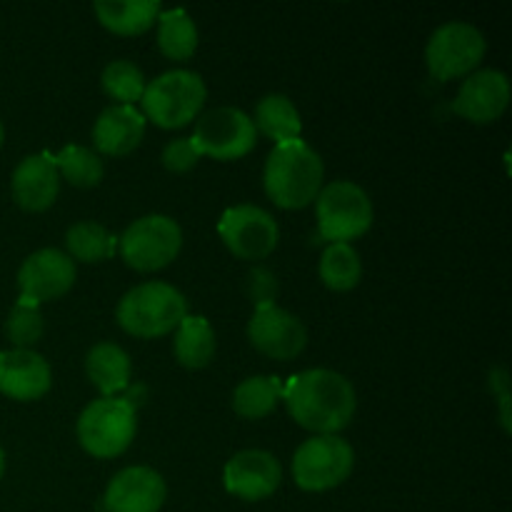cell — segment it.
Listing matches in <instances>:
<instances>
[{
    "label": "cell",
    "mask_w": 512,
    "mask_h": 512,
    "mask_svg": "<svg viewBox=\"0 0 512 512\" xmlns=\"http://www.w3.org/2000/svg\"><path fill=\"white\" fill-rule=\"evenodd\" d=\"M175 358L190 370H200L213 360L215 333L203 315H185L175 328Z\"/></svg>",
    "instance_id": "23"
},
{
    "label": "cell",
    "mask_w": 512,
    "mask_h": 512,
    "mask_svg": "<svg viewBox=\"0 0 512 512\" xmlns=\"http://www.w3.org/2000/svg\"><path fill=\"white\" fill-rule=\"evenodd\" d=\"M318 238L325 243H348L373 225V200L350 180H333L318 193Z\"/></svg>",
    "instance_id": "5"
},
{
    "label": "cell",
    "mask_w": 512,
    "mask_h": 512,
    "mask_svg": "<svg viewBox=\"0 0 512 512\" xmlns=\"http://www.w3.org/2000/svg\"><path fill=\"white\" fill-rule=\"evenodd\" d=\"M5 333L18 350H33V345L43 338V313L38 303L20 298L10 310Z\"/></svg>",
    "instance_id": "30"
},
{
    "label": "cell",
    "mask_w": 512,
    "mask_h": 512,
    "mask_svg": "<svg viewBox=\"0 0 512 512\" xmlns=\"http://www.w3.org/2000/svg\"><path fill=\"white\" fill-rule=\"evenodd\" d=\"M158 45L170 60H188L198 50V28L183 8L160 10Z\"/></svg>",
    "instance_id": "25"
},
{
    "label": "cell",
    "mask_w": 512,
    "mask_h": 512,
    "mask_svg": "<svg viewBox=\"0 0 512 512\" xmlns=\"http://www.w3.org/2000/svg\"><path fill=\"white\" fill-rule=\"evenodd\" d=\"M200 153L195 150L193 140L190 138H175L165 145L163 150V165L170 173H188L198 165Z\"/></svg>",
    "instance_id": "31"
},
{
    "label": "cell",
    "mask_w": 512,
    "mask_h": 512,
    "mask_svg": "<svg viewBox=\"0 0 512 512\" xmlns=\"http://www.w3.org/2000/svg\"><path fill=\"white\" fill-rule=\"evenodd\" d=\"M188 315V300L168 283H143L120 298L115 318L135 338H163Z\"/></svg>",
    "instance_id": "3"
},
{
    "label": "cell",
    "mask_w": 512,
    "mask_h": 512,
    "mask_svg": "<svg viewBox=\"0 0 512 512\" xmlns=\"http://www.w3.org/2000/svg\"><path fill=\"white\" fill-rule=\"evenodd\" d=\"M65 248H68L70 260H80V263H103L118 253V238L93 220H83V223L70 225L65 233Z\"/></svg>",
    "instance_id": "24"
},
{
    "label": "cell",
    "mask_w": 512,
    "mask_h": 512,
    "mask_svg": "<svg viewBox=\"0 0 512 512\" xmlns=\"http://www.w3.org/2000/svg\"><path fill=\"white\" fill-rule=\"evenodd\" d=\"M248 295L253 305L275 303L278 298V278L268 268H253L248 273Z\"/></svg>",
    "instance_id": "32"
},
{
    "label": "cell",
    "mask_w": 512,
    "mask_h": 512,
    "mask_svg": "<svg viewBox=\"0 0 512 512\" xmlns=\"http://www.w3.org/2000/svg\"><path fill=\"white\" fill-rule=\"evenodd\" d=\"M165 488L163 475L153 468L135 465L125 468L108 483L103 495V505L108 512H158L163 508Z\"/></svg>",
    "instance_id": "16"
},
{
    "label": "cell",
    "mask_w": 512,
    "mask_h": 512,
    "mask_svg": "<svg viewBox=\"0 0 512 512\" xmlns=\"http://www.w3.org/2000/svg\"><path fill=\"white\" fill-rule=\"evenodd\" d=\"M183 248V230L168 215H145L135 220L123 238H118V250L125 265L138 273H153L178 258Z\"/></svg>",
    "instance_id": "8"
},
{
    "label": "cell",
    "mask_w": 512,
    "mask_h": 512,
    "mask_svg": "<svg viewBox=\"0 0 512 512\" xmlns=\"http://www.w3.org/2000/svg\"><path fill=\"white\" fill-rule=\"evenodd\" d=\"M195 150L213 160H238L255 148L258 130L253 118L240 108H213L195 123Z\"/></svg>",
    "instance_id": "10"
},
{
    "label": "cell",
    "mask_w": 512,
    "mask_h": 512,
    "mask_svg": "<svg viewBox=\"0 0 512 512\" xmlns=\"http://www.w3.org/2000/svg\"><path fill=\"white\" fill-rule=\"evenodd\" d=\"M283 400L298 425L315 435H335L355 415V390L345 375L315 368L298 373L283 385Z\"/></svg>",
    "instance_id": "1"
},
{
    "label": "cell",
    "mask_w": 512,
    "mask_h": 512,
    "mask_svg": "<svg viewBox=\"0 0 512 512\" xmlns=\"http://www.w3.org/2000/svg\"><path fill=\"white\" fill-rule=\"evenodd\" d=\"M53 385V373L43 355L35 350H5L0 353V393L30 403L43 398Z\"/></svg>",
    "instance_id": "17"
},
{
    "label": "cell",
    "mask_w": 512,
    "mask_h": 512,
    "mask_svg": "<svg viewBox=\"0 0 512 512\" xmlns=\"http://www.w3.org/2000/svg\"><path fill=\"white\" fill-rule=\"evenodd\" d=\"M325 165L320 155L303 140L278 143L265 163V193L278 208H308L323 190Z\"/></svg>",
    "instance_id": "2"
},
{
    "label": "cell",
    "mask_w": 512,
    "mask_h": 512,
    "mask_svg": "<svg viewBox=\"0 0 512 512\" xmlns=\"http://www.w3.org/2000/svg\"><path fill=\"white\" fill-rule=\"evenodd\" d=\"M283 468L278 458L265 450H240L228 460L223 473L225 490L248 503L270 498L280 488Z\"/></svg>",
    "instance_id": "14"
},
{
    "label": "cell",
    "mask_w": 512,
    "mask_h": 512,
    "mask_svg": "<svg viewBox=\"0 0 512 512\" xmlns=\"http://www.w3.org/2000/svg\"><path fill=\"white\" fill-rule=\"evenodd\" d=\"M283 398V383L268 375H255V378L243 380L233 393V410L240 418L260 420L270 415Z\"/></svg>",
    "instance_id": "26"
},
{
    "label": "cell",
    "mask_w": 512,
    "mask_h": 512,
    "mask_svg": "<svg viewBox=\"0 0 512 512\" xmlns=\"http://www.w3.org/2000/svg\"><path fill=\"white\" fill-rule=\"evenodd\" d=\"M255 130L278 143H288V140H298L300 130H303V120H300L298 108L288 95L270 93L255 108Z\"/></svg>",
    "instance_id": "22"
},
{
    "label": "cell",
    "mask_w": 512,
    "mask_h": 512,
    "mask_svg": "<svg viewBox=\"0 0 512 512\" xmlns=\"http://www.w3.org/2000/svg\"><path fill=\"white\" fill-rule=\"evenodd\" d=\"M53 163L58 168L60 178L68 180L75 188H95L105 175L103 160L98 158V153H93L90 148H83V145H65L55 155Z\"/></svg>",
    "instance_id": "28"
},
{
    "label": "cell",
    "mask_w": 512,
    "mask_h": 512,
    "mask_svg": "<svg viewBox=\"0 0 512 512\" xmlns=\"http://www.w3.org/2000/svg\"><path fill=\"white\" fill-rule=\"evenodd\" d=\"M135 405L125 398L93 400L78 418V440L93 458H118L135 438Z\"/></svg>",
    "instance_id": "6"
},
{
    "label": "cell",
    "mask_w": 512,
    "mask_h": 512,
    "mask_svg": "<svg viewBox=\"0 0 512 512\" xmlns=\"http://www.w3.org/2000/svg\"><path fill=\"white\" fill-rule=\"evenodd\" d=\"M218 233L225 248L240 260H263L278 248L280 230L268 210L258 205H235L223 213Z\"/></svg>",
    "instance_id": "11"
},
{
    "label": "cell",
    "mask_w": 512,
    "mask_h": 512,
    "mask_svg": "<svg viewBox=\"0 0 512 512\" xmlns=\"http://www.w3.org/2000/svg\"><path fill=\"white\" fill-rule=\"evenodd\" d=\"M248 340L255 350L273 360H293L308 345V330L288 310L275 303L255 305L248 323Z\"/></svg>",
    "instance_id": "12"
},
{
    "label": "cell",
    "mask_w": 512,
    "mask_h": 512,
    "mask_svg": "<svg viewBox=\"0 0 512 512\" xmlns=\"http://www.w3.org/2000/svg\"><path fill=\"white\" fill-rule=\"evenodd\" d=\"M15 203L28 213H43L55 203L60 190V175L48 153L28 155L18 163L10 178Z\"/></svg>",
    "instance_id": "18"
},
{
    "label": "cell",
    "mask_w": 512,
    "mask_h": 512,
    "mask_svg": "<svg viewBox=\"0 0 512 512\" xmlns=\"http://www.w3.org/2000/svg\"><path fill=\"white\" fill-rule=\"evenodd\" d=\"M85 370H88L90 383L98 388L103 398H115L130 383V358L115 343H98L95 348H90L88 358H85Z\"/></svg>",
    "instance_id": "20"
},
{
    "label": "cell",
    "mask_w": 512,
    "mask_h": 512,
    "mask_svg": "<svg viewBox=\"0 0 512 512\" xmlns=\"http://www.w3.org/2000/svg\"><path fill=\"white\" fill-rule=\"evenodd\" d=\"M75 283V263L55 248L35 250L33 255L23 260L18 270V290L20 298L43 303L55 300L68 293Z\"/></svg>",
    "instance_id": "13"
},
{
    "label": "cell",
    "mask_w": 512,
    "mask_h": 512,
    "mask_svg": "<svg viewBox=\"0 0 512 512\" xmlns=\"http://www.w3.org/2000/svg\"><path fill=\"white\" fill-rule=\"evenodd\" d=\"M203 78L193 70H168L145 85L143 115L158 128H183L200 115L205 105Z\"/></svg>",
    "instance_id": "4"
},
{
    "label": "cell",
    "mask_w": 512,
    "mask_h": 512,
    "mask_svg": "<svg viewBox=\"0 0 512 512\" xmlns=\"http://www.w3.org/2000/svg\"><path fill=\"white\" fill-rule=\"evenodd\" d=\"M3 473H5V453L3 448H0V478H3Z\"/></svg>",
    "instance_id": "33"
},
{
    "label": "cell",
    "mask_w": 512,
    "mask_h": 512,
    "mask_svg": "<svg viewBox=\"0 0 512 512\" xmlns=\"http://www.w3.org/2000/svg\"><path fill=\"white\" fill-rule=\"evenodd\" d=\"M145 115L135 105H110L93 125V143L103 155L123 158L133 153L145 135Z\"/></svg>",
    "instance_id": "19"
},
{
    "label": "cell",
    "mask_w": 512,
    "mask_h": 512,
    "mask_svg": "<svg viewBox=\"0 0 512 512\" xmlns=\"http://www.w3.org/2000/svg\"><path fill=\"white\" fill-rule=\"evenodd\" d=\"M320 278L330 290H353L363 278V263L350 243H330L320 258Z\"/></svg>",
    "instance_id": "27"
},
{
    "label": "cell",
    "mask_w": 512,
    "mask_h": 512,
    "mask_svg": "<svg viewBox=\"0 0 512 512\" xmlns=\"http://www.w3.org/2000/svg\"><path fill=\"white\" fill-rule=\"evenodd\" d=\"M3 138H5V130H3V123H0V145H3Z\"/></svg>",
    "instance_id": "34"
},
{
    "label": "cell",
    "mask_w": 512,
    "mask_h": 512,
    "mask_svg": "<svg viewBox=\"0 0 512 512\" xmlns=\"http://www.w3.org/2000/svg\"><path fill=\"white\" fill-rule=\"evenodd\" d=\"M103 90L115 100V105H135L143 100L145 93V75L130 60H113L105 65L103 75H100Z\"/></svg>",
    "instance_id": "29"
},
{
    "label": "cell",
    "mask_w": 512,
    "mask_h": 512,
    "mask_svg": "<svg viewBox=\"0 0 512 512\" xmlns=\"http://www.w3.org/2000/svg\"><path fill=\"white\" fill-rule=\"evenodd\" d=\"M355 468V453L340 435H315L305 440L293 458V478L300 490L325 493L350 478Z\"/></svg>",
    "instance_id": "7"
},
{
    "label": "cell",
    "mask_w": 512,
    "mask_h": 512,
    "mask_svg": "<svg viewBox=\"0 0 512 512\" xmlns=\"http://www.w3.org/2000/svg\"><path fill=\"white\" fill-rule=\"evenodd\" d=\"M485 38L478 28L463 20L445 23L430 35L428 48H425V63L433 78L455 80L468 78L480 60L485 58Z\"/></svg>",
    "instance_id": "9"
},
{
    "label": "cell",
    "mask_w": 512,
    "mask_h": 512,
    "mask_svg": "<svg viewBox=\"0 0 512 512\" xmlns=\"http://www.w3.org/2000/svg\"><path fill=\"white\" fill-rule=\"evenodd\" d=\"M93 8L100 23L118 35L145 33L160 15L158 0H98Z\"/></svg>",
    "instance_id": "21"
},
{
    "label": "cell",
    "mask_w": 512,
    "mask_h": 512,
    "mask_svg": "<svg viewBox=\"0 0 512 512\" xmlns=\"http://www.w3.org/2000/svg\"><path fill=\"white\" fill-rule=\"evenodd\" d=\"M510 105V80L500 70H475L463 80L453 113L470 123H495Z\"/></svg>",
    "instance_id": "15"
}]
</instances>
